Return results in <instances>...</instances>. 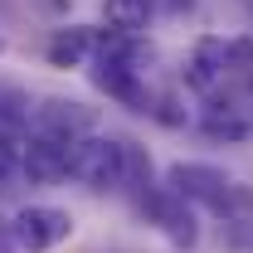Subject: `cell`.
Instances as JSON below:
<instances>
[{
	"label": "cell",
	"instance_id": "obj_15",
	"mask_svg": "<svg viewBox=\"0 0 253 253\" xmlns=\"http://www.w3.org/2000/svg\"><path fill=\"white\" fill-rule=\"evenodd\" d=\"M0 253H20L15 234H10V219H0Z\"/></svg>",
	"mask_w": 253,
	"mask_h": 253
},
{
	"label": "cell",
	"instance_id": "obj_5",
	"mask_svg": "<svg viewBox=\"0 0 253 253\" xmlns=\"http://www.w3.org/2000/svg\"><path fill=\"white\" fill-rule=\"evenodd\" d=\"M141 210L151 214V224L166 234V244H170V249L185 253V249H195V244H200V214H195V205H190V200H180L175 190L161 185L156 195L141 205Z\"/></svg>",
	"mask_w": 253,
	"mask_h": 253
},
{
	"label": "cell",
	"instance_id": "obj_7",
	"mask_svg": "<svg viewBox=\"0 0 253 253\" xmlns=\"http://www.w3.org/2000/svg\"><path fill=\"white\" fill-rule=\"evenodd\" d=\"M68 151H73V146H63V141H54V136H39V131H30V136L20 141V170L30 175L34 185L68 180Z\"/></svg>",
	"mask_w": 253,
	"mask_h": 253
},
{
	"label": "cell",
	"instance_id": "obj_10",
	"mask_svg": "<svg viewBox=\"0 0 253 253\" xmlns=\"http://www.w3.org/2000/svg\"><path fill=\"white\" fill-rule=\"evenodd\" d=\"M200 131L210 136V141H244L253 131V122L239 112V107H210L205 117H200Z\"/></svg>",
	"mask_w": 253,
	"mask_h": 253
},
{
	"label": "cell",
	"instance_id": "obj_9",
	"mask_svg": "<svg viewBox=\"0 0 253 253\" xmlns=\"http://www.w3.org/2000/svg\"><path fill=\"white\" fill-rule=\"evenodd\" d=\"M44 59L54 68H83V63H93V25H63V30H54L49 44H44Z\"/></svg>",
	"mask_w": 253,
	"mask_h": 253
},
{
	"label": "cell",
	"instance_id": "obj_11",
	"mask_svg": "<svg viewBox=\"0 0 253 253\" xmlns=\"http://www.w3.org/2000/svg\"><path fill=\"white\" fill-rule=\"evenodd\" d=\"M102 20L117 34H141L151 20V0H102Z\"/></svg>",
	"mask_w": 253,
	"mask_h": 253
},
{
	"label": "cell",
	"instance_id": "obj_4",
	"mask_svg": "<svg viewBox=\"0 0 253 253\" xmlns=\"http://www.w3.org/2000/svg\"><path fill=\"white\" fill-rule=\"evenodd\" d=\"M30 131L73 146V141H83V136L97 131V112L83 107V102H68V97H44V102L34 107V117H30Z\"/></svg>",
	"mask_w": 253,
	"mask_h": 253
},
{
	"label": "cell",
	"instance_id": "obj_1",
	"mask_svg": "<svg viewBox=\"0 0 253 253\" xmlns=\"http://www.w3.org/2000/svg\"><path fill=\"white\" fill-rule=\"evenodd\" d=\"M68 180H78V185H88V190H122V180H126V141L102 136V131L73 141V151H68Z\"/></svg>",
	"mask_w": 253,
	"mask_h": 253
},
{
	"label": "cell",
	"instance_id": "obj_12",
	"mask_svg": "<svg viewBox=\"0 0 253 253\" xmlns=\"http://www.w3.org/2000/svg\"><path fill=\"white\" fill-rule=\"evenodd\" d=\"M224 244H229V253H253V219H229Z\"/></svg>",
	"mask_w": 253,
	"mask_h": 253
},
{
	"label": "cell",
	"instance_id": "obj_8",
	"mask_svg": "<svg viewBox=\"0 0 253 253\" xmlns=\"http://www.w3.org/2000/svg\"><path fill=\"white\" fill-rule=\"evenodd\" d=\"M224 73H229V39H219V34L195 39L190 63H185V83L195 88V93H214V88L224 83Z\"/></svg>",
	"mask_w": 253,
	"mask_h": 253
},
{
	"label": "cell",
	"instance_id": "obj_14",
	"mask_svg": "<svg viewBox=\"0 0 253 253\" xmlns=\"http://www.w3.org/2000/svg\"><path fill=\"white\" fill-rule=\"evenodd\" d=\"M15 170H20V146H15V141H10V136L0 131V185H5V180H10Z\"/></svg>",
	"mask_w": 253,
	"mask_h": 253
},
{
	"label": "cell",
	"instance_id": "obj_13",
	"mask_svg": "<svg viewBox=\"0 0 253 253\" xmlns=\"http://www.w3.org/2000/svg\"><path fill=\"white\" fill-rule=\"evenodd\" d=\"M229 73H253V34L229 39Z\"/></svg>",
	"mask_w": 253,
	"mask_h": 253
},
{
	"label": "cell",
	"instance_id": "obj_16",
	"mask_svg": "<svg viewBox=\"0 0 253 253\" xmlns=\"http://www.w3.org/2000/svg\"><path fill=\"white\" fill-rule=\"evenodd\" d=\"M0 54H5V34H0Z\"/></svg>",
	"mask_w": 253,
	"mask_h": 253
},
{
	"label": "cell",
	"instance_id": "obj_3",
	"mask_svg": "<svg viewBox=\"0 0 253 253\" xmlns=\"http://www.w3.org/2000/svg\"><path fill=\"white\" fill-rule=\"evenodd\" d=\"M10 234H15L20 253H49L73 239V214L59 205H25L10 214Z\"/></svg>",
	"mask_w": 253,
	"mask_h": 253
},
{
	"label": "cell",
	"instance_id": "obj_6",
	"mask_svg": "<svg viewBox=\"0 0 253 253\" xmlns=\"http://www.w3.org/2000/svg\"><path fill=\"white\" fill-rule=\"evenodd\" d=\"M88 83H93L97 93H107L112 102L131 107V112H156L146 83H141V68H131V63H122V59H93L88 63Z\"/></svg>",
	"mask_w": 253,
	"mask_h": 253
},
{
	"label": "cell",
	"instance_id": "obj_2",
	"mask_svg": "<svg viewBox=\"0 0 253 253\" xmlns=\"http://www.w3.org/2000/svg\"><path fill=\"white\" fill-rule=\"evenodd\" d=\"M234 185L239 180L224 166H210V161H175V166H166V190H175L180 200H190L195 210H210V214L229 210Z\"/></svg>",
	"mask_w": 253,
	"mask_h": 253
},
{
	"label": "cell",
	"instance_id": "obj_17",
	"mask_svg": "<svg viewBox=\"0 0 253 253\" xmlns=\"http://www.w3.org/2000/svg\"><path fill=\"white\" fill-rule=\"evenodd\" d=\"M249 15H253V0H249Z\"/></svg>",
	"mask_w": 253,
	"mask_h": 253
}]
</instances>
